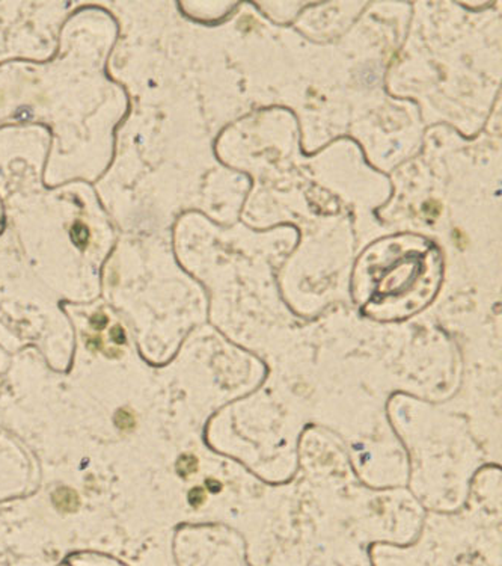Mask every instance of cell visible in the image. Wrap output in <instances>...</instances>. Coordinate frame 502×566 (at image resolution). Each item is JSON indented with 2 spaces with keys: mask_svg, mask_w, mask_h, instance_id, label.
I'll list each match as a JSON object with an SVG mask.
<instances>
[{
  "mask_svg": "<svg viewBox=\"0 0 502 566\" xmlns=\"http://www.w3.org/2000/svg\"><path fill=\"white\" fill-rule=\"evenodd\" d=\"M190 503H192V506H195V507H198V506H201L202 503L205 501V492H204V489L202 488H195V489H192V492H190Z\"/></svg>",
  "mask_w": 502,
  "mask_h": 566,
  "instance_id": "obj_5",
  "label": "cell"
},
{
  "mask_svg": "<svg viewBox=\"0 0 502 566\" xmlns=\"http://www.w3.org/2000/svg\"><path fill=\"white\" fill-rule=\"evenodd\" d=\"M177 471L180 473V476H190L193 473L198 471V459L196 456L193 454H184L178 459V463H177Z\"/></svg>",
  "mask_w": 502,
  "mask_h": 566,
  "instance_id": "obj_2",
  "label": "cell"
},
{
  "mask_svg": "<svg viewBox=\"0 0 502 566\" xmlns=\"http://www.w3.org/2000/svg\"><path fill=\"white\" fill-rule=\"evenodd\" d=\"M73 239H74V243L80 248H85L88 245V239H89V232H88V228L83 225V224H76L73 226Z\"/></svg>",
  "mask_w": 502,
  "mask_h": 566,
  "instance_id": "obj_4",
  "label": "cell"
},
{
  "mask_svg": "<svg viewBox=\"0 0 502 566\" xmlns=\"http://www.w3.org/2000/svg\"><path fill=\"white\" fill-rule=\"evenodd\" d=\"M115 423L121 431H131L136 424V420L128 409H119L115 415Z\"/></svg>",
  "mask_w": 502,
  "mask_h": 566,
  "instance_id": "obj_3",
  "label": "cell"
},
{
  "mask_svg": "<svg viewBox=\"0 0 502 566\" xmlns=\"http://www.w3.org/2000/svg\"><path fill=\"white\" fill-rule=\"evenodd\" d=\"M88 347L92 349V350H100L101 347H103V341H101V339L92 337V339L88 340Z\"/></svg>",
  "mask_w": 502,
  "mask_h": 566,
  "instance_id": "obj_8",
  "label": "cell"
},
{
  "mask_svg": "<svg viewBox=\"0 0 502 566\" xmlns=\"http://www.w3.org/2000/svg\"><path fill=\"white\" fill-rule=\"evenodd\" d=\"M53 503L55 506L59 509V510H64V512H73L79 507L80 504V500H79V495L74 489L71 488H59L55 491L53 494Z\"/></svg>",
  "mask_w": 502,
  "mask_h": 566,
  "instance_id": "obj_1",
  "label": "cell"
},
{
  "mask_svg": "<svg viewBox=\"0 0 502 566\" xmlns=\"http://www.w3.org/2000/svg\"><path fill=\"white\" fill-rule=\"evenodd\" d=\"M92 325H94V328H97V329H103L106 325H107V317L104 316V314H95L94 317H92Z\"/></svg>",
  "mask_w": 502,
  "mask_h": 566,
  "instance_id": "obj_7",
  "label": "cell"
},
{
  "mask_svg": "<svg viewBox=\"0 0 502 566\" xmlns=\"http://www.w3.org/2000/svg\"><path fill=\"white\" fill-rule=\"evenodd\" d=\"M112 339L115 340V343L118 344H122L125 341V334H124V329L121 326H115L112 329Z\"/></svg>",
  "mask_w": 502,
  "mask_h": 566,
  "instance_id": "obj_6",
  "label": "cell"
}]
</instances>
